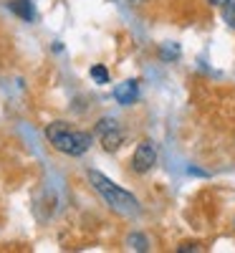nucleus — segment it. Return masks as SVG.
Instances as JSON below:
<instances>
[{
    "label": "nucleus",
    "mask_w": 235,
    "mask_h": 253,
    "mask_svg": "<svg viewBox=\"0 0 235 253\" xmlns=\"http://www.w3.org/2000/svg\"><path fill=\"white\" fill-rule=\"evenodd\" d=\"M89 182L94 185V190L106 200V205H109L114 213H119V215H126V218H132V215H137L139 213V200L132 195V193H126V190H121L119 185H114L106 175H101V172H96V170H91L89 172Z\"/></svg>",
    "instance_id": "obj_1"
},
{
    "label": "nucleus",
    "mask_w": 235,
    "mask_h": 253,
    "mask_svg": "<svg viewBox=\"0 0 235 253\" xmlns=\"http://www.w3.org/2000/svg\"><path fill=\"white\" fill-rule=\"evenodd\" d=\"M46 137L48 142L56 147L58 152L69 155V157H81L83 152H89V147L94 142V137L89 132H81V129H74L66 122H53L46 126Z\"/></svg>",
    "instance_id": "obj_2"
},
{
    "label": "nucleus",
    "mask_w": 235,
    "mask_h": 253,
    "mask_svg": "<svg viewBox=\"0 0 235 253\" xmlns=\"http://www.w3.org/2000/svg\"><path fill=\"white\" fill-rule=\"evenodd\" d=\"M96 132H99V137H101V144H104L106 152L119 150L121 142H124V132H121V126H119L114 119H101L99 126H96Z\"/></svg>",
    "instance_id": "obj_3"
},
{
    "label": "nucleus",
    "mask_w": 235,
    "mask_h": 253,
    "mask_svg": "<svg viewBox=\"0 0 235 253\" xmlns=\"http://www.w3.org/2000/svg\"><path fill=\"white\" fill-rule=\"evenodd\" d=\"M155 165H157V150H155V144L152 142H142L137 150H134V155H132V170L139 172V175H144V172L152 170Z\"/></svg>",
    "instance_id": "obj_4"
},
{
    "label": "nucleus",
    "mask_w": 235,
    "mask_h": 253,
    "mask_svg": "<svg viewBox=\"0 0 235 253\" xmlns=\"http://www.w3.org/2000/svg\"><path fill=\"white\" fill-rule=\"evenodd\" d=\"M137 96H139V84L137 81H121L119 86L114 89V99L121 104V107H129V104H134L137 101Z\"/></svg>",
    "instance_id": "obj_5"
},
{
    "label": "nucleus",
    "mask_w": 235,
    "mask_h": 253,
    "mask_svg": "<svg viewBox=\"0 0 235 253\" xmlns=\"http://www.w3.org/2000/svg\"><path fill=\"white\" fill-rule=\"evenodd\" d=\"M10 10H13L15 15H20L23 20H33V18H36V10H33L31 0H10Z\"/></svg>",
    "instance_id": "obj_6"
},
{
    "label": "nucleus",
    "mask_w": 235,
    "mask_h": 253,
    "mask_svg": "<svg viewBox=\"0 0 235 253\" xmlns=\"http://www.w3.org/2000/svg\"><path fill=\"white\" fill-rule=\"evenodd\" d=\"M126 246H129L132 251H147L149 248V243H147V238L142 233H132L129 238H126Z\"/></svg>",
    "instance_id": "obj_7"
},
{
    "label": "nucleus",
    "mask_w": 235,
    "mask_h": 253,
    "mask_svg": "<svg viewBox=\"0 0 235 253\" xmlns=\"http://www.w3.org/2000/svg\"><path fill=\"white\" fill-rule=\"evenodd\" d=\"M223 20L235 31V0H228V3L223 5Z\"/></svg>",
    "instance_id": "obj_8"
},
{
    "label": "nucleus",
    "mask_w": 235,
    "mask_h": 253,
    "mask_svg": "<svg viewBox=\"0 0 235 253\" xmlns=\"http://www.w3.org/2000/svg\"><path fill=\"white\" fill-rule=\"evenodd\" d=\"M91 79H94L96 84H109V71L96 63V66H91Z\"/></svg>",
    "instance_id": "obj_9"
},
{
    "label": "nucleus",
    "mask_w": 235,
    "mask_h": 253,
    "mask_svg": "<svg viewBox=\"0 0 235 253\" xmlns=\"http://www.w3.org/2000/svg\"><path fill=\"white\" fill-rule=\"evenodd\" d=\"M177 251H180V253H190V251H200V246H197V243H185V246H180Z\"/></svg>",
    "instance_id": "obj_10"
},
{
    "label": "nucleus",
    "mask_w": 235,
    "mask_h": 253,
    "mask_svg": "<svg viewBox=\"0 0 235 253\" xmlns=\"http://www.w3.org/2000/svg\"><path fill=\"white\" fill-rule=\"evenodd\" d=\"M207 3H210V5H225L228 0H207Z\"/></svg>",
    "instance_id": "obj_11"
},
{
    "label": "nucleus",
    "mask_w": 235,
    "mask_h": 253,
    "mask_svg": "<svg viewBox=\"0 0 235 253\" xmlns=\"http://www.w3.org/2000/svg\"><path fill=\"white\" fill-rule=\"evenodd\" d=\"M233 225H235V223H233Z\"/></svg>",
    "instance_id": "obj_12"
}]
</instances>
